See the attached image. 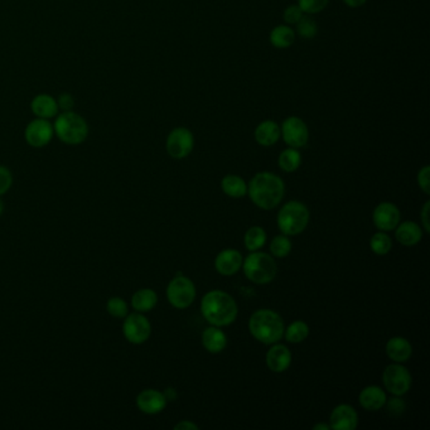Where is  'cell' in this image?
Masks as SVG:
<instances>
[{
  "label": "cell",
  "mask_w": 430,
  "mask_h": 430,
  "mask_svg": "<svg viewBox=\"0 0 430 430\" xmlns=\"http://www.w3.org/2000/svg\"><path fill=\"white\" fill-rule=\"evenodd\" d=\"M284 191L283 180L270 172L255 174L249 185L251 201L263 209L277 207L284 197Z\"/></svg>",
  "instance_id": "cell-1"
},
{
  "label": "cell",
  "mask_w": 430,
  "mask_h": 430,
  "mask_svg": "<svg viewBox=\"0 0 430 430\" xmlns=\"http://www.w3.org/2000/svg\"><path fill=\"white\" fill-rule=\"evenodd\" d=\"M202 316L216 327H225L235 322L239 309L235 299L223 290H212L202 298Z\"/></svg>",
  "instance_id": "cell-2"
},
{
  "label": "cell",
  "mask_w": 430,
  "mask_h": 430,
  "mask_svg": "<svg viewBox=\"0 0 430 430\" xmlns=\"http://www.w3.org/2000/svg\"><path fill=\"white\" fill-rule=\"evenodd\" d=\"M249 330L252 337L265 344H277L284 335L281 317L270 309H260L251 316Z\"/></svg>",
  "instance_id": "cell-3"
},
{
  "label": "cell",
  "mask_w": 430,
  "mask_h": 430,
  "mask_svg": "<svg viewBox=\"0 0 430 430\" xmlns=\"http://www.w3.org/2000/svg\"><path fill=\"white\" fill-rule=\"evenodd\" d=\"M55 136L66 145H80L85 143L88 136V124L81 115L68 110L62 111L53 122Z\"/></svg>",
  "instance_id": "cell-4"
},
{
  "label": "cell",
  "mask_w": 430,
  "mask_h": 430,
  "mask_svg": "<svg viewBox=\"0 0 430 430\" xmlns=\"http://www.w3.org/2000/svg\"><path fill=\"white\" fill-rule=\"evenodd\" d=\"M309 223V209L301 202L290 201L278 214V226L287 236L303 232Z\"/></svg>",
  "instance_id": "cell-5"
},
{
  "label": "cell",
  "mask_w": 430,
  "mask_h": 430,
  "mask_svg": "<svg viewBox=\"0 0 430 430\" xmlns=\"http://www.w3.org/2000/svg\"><path fill=\"white\" fill-rule=\"evenodd\" d=\"M277 263L265 252H252L244 261V272L247 279L256 284H268L277 277Z\"/></svg>",
  "instance_id": "cell-6"
},
{
  "label": "cell",
  "mask_w": 430,
  "mask_h": 430,
  "mask_svg": "<svg viewBox=\"0 0 430 430\" xmlns=\"http://www.w3.org/2000/svg\"><path fill=\"white\" fill-rule=\"evenodd\" d=\"M167 298L174 308L185 309L189 307L196 298V288L192 280L178 272L167 287Z\"/></svg>",
  "instance_id": "cell-7"
},
{
  "label": "cell",
  "mask_w": 430,
  "mask_h": 430,
  "mask_svg": "<svg viewBox=\"0 0 430 430\" xmlns=\"http://www.w3.org/2000/svg\"><path fill=\"white\" fill-rule=\"evenodd\" d=\"M122 335L131 344H143L151 335V324L144 313L134 312L124 318Z\"/></svg>",
  "instance_id": "cell-8"
},
{
  "label": "cell",
  "mask_w": 430,
  "mask_h": 430,
  "mask_svg": "<svg viewBox=\"0 0 430 430\" xmlns=\"http://www.w3.org/2000/svg\"><path fill=\"white\" fill-rule=\"evenodd\" d=\"M55 138L53 122L47 119L36 118L35 120L28 122L24 130V139L29 147L41 149L47 147Z\"/></svg>",
  "instance_id": "cell-9"
},
{
  "label": "cell",
  "mask_w": 430,
  "mask_h": 430,
  "mask_svg": "<svg viewBox=\"0 0 430 430\" xmlns=\"http://www.w3.org/2000/svg\"><path fill=\"white\" fill-rule=\"evenodd\" d=\"M194 138L191 130L187 128H176L167 138L165 148L168 154L174 159H183L194 151Z\"/></svg>",
  "instance_id": "cell-10"
},
{
  "label": "cell",
  "mask_w": 430,
  "mask_h": 430,
  "mask_svg": "<svg viewBox=\"0 0 430 430\" xmlns=\"http://www.w3.org/2000/svg\"><path fill=\"white\" fill-rule=\"evenodd\" d=\"M382 380L389 393L396 396L406 394L411 386V375L406 367L398 364L387 366L384 370Z\"/></svg>",
  "instance_id": "cell-11"
},
{
  "label": "cell",
  "mask_w": 430,
  "mask_h": 430,
  "mask_svg": "<svg viewBox=\"0 0 430 430\" xmlns=\"http://www.w3.org/2000/svg\"><path fill=\"white\" fill-rule=\"evenodd\" d=\"M280 135L290 148H303L308 143L309 131L307 124L301 118L290 116L284 120L280 128Z\"/></svg>",
  "instance_id": "cell-12"
},
{
  "label": "cell",
  "mask_w": 430,
  "mask_h": 430,
  "mask_svg": "<svg viewBox=\"0 0 430 430\" xmlns=\"http://www.w3.org/2000/svg\"><path fill=\"white\" fill-rule=\"evenodd\" d=\"M135 402L138 409L144 414L156 415L165 410L168 402L163 393L156 389H145L138 394Z\"/></svg>",
  "instance_id": "cell-13"
},
{
  "label": "cell",
  "mask_w": 430,
  "mask_h": 430,
  "mask_svg": "<svg viewBox=\"0 0 430 430\" xmlns=\"http://www.w3.org/2000/svg\"><path fill=\"white\" fill-rule=\"evenodd\" d=\"M402 214L399 208L394 203L384 202L380 203L373 211V223L375 226L382 231H391L400 223Z\"/></svg>",
  "instance_id": "cell-14"
},
{
  "label": "cell",
  "mask_w": 430,
  "mask_h": 430,
  "mask_svg": "<svg viewBox=\"0 0 430 430\" xmlns=\"http://www.w3.org/2000/svg\"><path fill=\"white\" fill-rule=\"evenodd\" d=\"M330 429L355 430L359 424V416L351 405L341 404L330 414Z\"/></svg>",
  "instance_id": "cell-15"
},
{
  "label": "cell",
  "mask_w": 430,
  "mask_h": 430,
  "mask_svg": "<svg viewBox=\"0 0 430 430\" xmlns=\"http://www.w3.org/2000/svg\"><path fill=\"white\" fill-rule=\"evenodd\" d=\"M30 110L36 118L39 119H55L59 114L57 99L50 96L48 93H39L35 96L30 102Z\"/></svg>",
  "instance_id": "cell-16"
},
{
  "label": "cell",
  "mask_w": 430,
  "mask_h": 430,
  "mask_svg": "<svg viewBox=\"0 0 430 430\" xmlns=\"http://www.w3.org/2000/svg\"><path fill=\"white\" fill-rule=\"evenodd\" d=\"M243 265V256L241 254L232 249H226L221 251L215 260V268L221 275H234L236 274Z\"/></svg>",
  "instance_id": "cell-17"
},
{
  "label": "cell",
  "mask_w": 430,
  "mask_h": 430,
  "mask_svg": "<svg viewBox=\"0 0 430 430\" xmlns=\"http://www.w3.org/2000/svg\"><path fill=\"white\" fill-rule=\"evenodd\" d=\"M292 364V353L284 344H275L266 353V365L272 373H284Z\"/></svg>",
  "instance_id": "cell-18"
},
{
  "label": "cell",
  "mask_w": 430,
  "mask_h": 430,
  "mask_svg": "<svg viewBox=\"0 0 430 430\" xmlns=\"http://www.w3.org/2000/svg\"><path fill=\"white\" fill-rule=\"evenodd\" d=\"M386 394L379 386H367L359 393V404L368 411L380 410L386 404Z\"/></svg>",
  "instance_id": "cell-19"
},
{
  "label": "cell",
  "mask_w": 430,
  "mask_h": 430,
  "mask_svg": "<svg viewBox=\"0 0 430 430\" xmlns=\"http://www.w3.org/2000/svg\"><path fill=\"white\" fill-rule=\"evenodd\" d=\"M157 303H158V295L151 288H143V289L136 290L130 301L133 309L139 313L151 312V309L156 308Z\"/></svg>",
  "instance_id": "cell-20"
},
{
  "label": "cell",
  "mask_w": 430,
  "mask_h": 430,
  "mask_svg": "<svg viewBox=\"0 0 430 430\" xmlns=\"http://www.w3.org/2000/svg\"><path fill=\"white\" fill-rule=\"evenodd\" d=\"M395 229H396V232H395L396 240L405 246H414L418 243H420L423 237V231L420 229V226L411 221L402 223L400 226L398 225Z\"/></svg>",
  "instance_id": "cell-21"
},
{
  "label": "cell",
  "mask_w": 430,
  "mask_h": 430,
  "mask_svg": "<svg viewBox=\"0 0 430 430\" xmlns=\"http://www.w3.org/2000/svg\"><path fill=\"white\" fill-rule=\"evenodd\" d=\"M411 353L413 347L405 338H391L386 344V355L395 362H406L411 357Z\"/></svg>",
  "instance_id": "cell-22"
},
{
  "label": "cell",
  "mask_w": 430,
  "mask_h": 430,
  "mask_svg": "<svg viewBox=\"0 0 430 430\" xmlns=\"http://www.w3.org/2000/svg\"><path fill=\"white\" fill-rule=\"evenodd\" d=\"M280 127L272 120L260 122L255 129V139L263 147H272L279 140Z\"/></svg>",
  "instance_id": "cell-23"
},
{
  "label": "cell",
  "mask_w": 430,
  "mask_h": 430,
  "mask_svg": "<svg viewBox=\"0 0 430 430\" xmlns=\"http://www.w3.org/2000/svg\"><path fill=\"white\" fill-rule=\"evenodd\" d=\"M202 344L203 347L211 353H218L223 351L227 344V337L218 327H209L202 333Z\"/></svg>",
  "instance_id": "cell-24"
},
{
  "label": "cell",
  "mask_w": 430,
  "mask_h": 430,
  "mask_svg": "<svg viewBox=\"0 0 430 430\" xmlns=\"http://www.w3.org/2000/svg\"><path fill=\"white\" fill-rule=\"evenodd\" d=\"M295 41V30L288 26H278L270 33V44L277 48H288Z\"/></svg>",
  "instance_id": "cell-25"
},
{
  "label": "cell",
  "mask_w": 430,
  "mask_h": 430,
  "mask_svg": "<svg viewBox=\"0 0 430 430\" xmlns=\"http://www.w3.org/2000/svg\"><path fill=\"white\" fill-rule=\"evenodd\" d=\"M221 186H223V192L234 198L244 197L245 194H247L246 182L235 174L226 176L223 180Z\"/></svg>",
  "instance_id": "cell-26"
},
{
  "label": "cell",
  "mask_w": 430,
  "mask_h": 430,
  "mask_svg": "<svg viewBox=\"0 0 430 430\" xmlns=\"http://www.w3.org/2000/svg\"><path fill=\"white\" fill-rule=\"evenodd\" d=\"M278 163L279 167L286 171V172H295L301 163V156L299 151H297L295 148H289L286 151H281V154L278 159Z\"/></svg>",
  "instance_id": "cell-27"
},
{
  "label": "cell",
  "mask_w": 430,
  "mask_h": 430,
  "mask_svg": "<svg viewBox=\"0 0 430 430\" xmlns=\"http://www.w3.org/2000/svg\"><path fill=\"white\" fill-rule=\"evenodd\" d=\"M245 246L249 251H256L261 249L266 243V234L263 227L254 226L245 234Z\"/></svg>",
  "instance_id": "cell-28"
},
{
  "label": "cell",
  "mask_w": 430,
  "mask_h": 430,
  "mask_svg": "<svg viewBox=\"0 0 430 430\" xmlns=\"http://www.w3.org/2000/svg\"><path fill=\"white\" fill-rule=\"evenodd\" d=\"M106 312L109 316L116 319H124L129 315V304L122 297H110L106 301Z\"/></svg>",
  "instance_id": "cell-29"
},
{
  "label": "cell",
  "mask_w": 430,
  "mask_h": 430,
  "mask_svg": "<svg viewBox=\"0 0 430 430\" xmlns=\"http://www.w3.org/2000/svg\"><path fill=\"white\" fill-rule=\"evenodd\" d=\"M286 330V338L290 344H299L308 337V324L303 321H295Z\"/></svg>",
  "instance_id": "cell-30"
},
{
  "label": "cell",
  "mask_w": 430,
  "mask_h": 430,
  "mask_svg": "<svg viewBox=\"0 0 430 430\" xmlns=\"http://www.w3.org/2000/svg\"><path fill=\"white\" fill-rule=\"evenodd\" d=\"M270 251L275 258H286L292 251V243L287 235L275 236L270 243Z\"/></svg>",
  "instance_id": "cell-31"
},
{
  "label": "cell",
  "mask_w": 430,
  "mask_h": 430,
  "mask_svg": "<svg viewBox=\"0 0 430 430\" xmlns=\"http://www.w3.org/2000/svg\"><path fill=\"white\" fill-rule=\"evenodd\" d=\"M391 246H393L391 239L384 232L375 234L373 239L370 240V247L377 255H386L387 252L391 250Z\"/></svg>",
  "instance_id": "cell-32"
},
{
  "label": "cell",
  "mask_w": 430,
  "mask_h": 430,
  "mask_svg": "<svg viewBox=\"0 0 430 430\" xmlns=\"http://www.w3.org/2000/svg\"><path fill=\"white\" fill-rule=\"evenodd\" d=\"M297 32L301 38H306V39L315 38L317 36V32H318L316 21L308 15H303L301 21L297 23Z\"/></svg>",
  "instance_id": "cell-33"
},
{
  "label": "cell",
  "mask_w": 430,
  "mask_h": 430,
  "mask_svg": "<svg viewBox=\"0 0 430 430\" xmlns=\"http://www.w3.org/2000/svg\"><path fill=\"white\" fill-rule=\"evenodd\" d=\"M330 0H298V6L306 15H316L327 7Z\"/></svg>",
  "instance_id": "cell-34"
},
{
  "label": "cell",
  "mask_w": 430,
  "mask_h": 430,
  "mask_svg": "<svg viewBox=\"0 0 430 430\" xmlns=\"http://www.w3.org/2000/svg\"><path fill=\"white\" fill-rule=\"evenodd\" d=\"M13 180L15 178L12 171L6 165H0V197H3L10 191V188L13 186Z\"/></svg>",
  "instance_id": "cell-35"
},
{
  "label": "cell",
  "mask_w": 430,
  "mask_h": 430,
  "mask_svg": "<svg viewBox=\"0 0 430 430\" xmlns=\"http://www.w3.org/2000/svg\"><path fill=\"white\" fill-rule=\"evenodd\" d=\"M303 10H301L299 6H290L284 10V21L288 24H297V23L301 21V17H303Z\"/></svg>",
  "instance_id": "cell-36"
},
{
  "label": "cell",
  "mask_w": 430,
  "mask_h": 430,
  "mask_svg": "<svg viewBox=\"0 0 430 430\" xmlns=\"http://www.w3.org/2000/svg\"><path fill=\"white\" fill-rule=\"evenodd\" d=\"M429 165H425L424 168H422L419 173H418V185L423 189L424 194H430V180H429Z\"/></svg>",
  "instance_id": "cell-37"
},
{
  "label": "cell",
  "mask_w": 430,
  "mask_h": 430,
  "mask_svg": "<svg viewBox=\"0 0 430 430\" xmlns=\"http://www.w3.org/2000/svg\"><path fill=\"white\" fill-rule=\"evenodd\" d=\"M57 102L59 110H62V111H68V110H72V108H73V99H72V96L70 93H64V95H61Z\"/></svg>",
  "instance_id": "cell-38"
},
{
  "label": "cell",
  "mask_w": 430,
  "mask_h": 430,
  "mask_svg": "<svg viewBox=\"0 0 430 430\" xmlns=\"http://www.w3.org/2000/svg\"><path fill=\"white\" fill-rule=\"evenodd\" d=\"M429 207L430 202H425L423 209H422V212H420V216H422V221H423L424 229H425V232H428V234L430 232Z\"/></svg>",
  "instance_id": "cell-39"
},
{
  "label": "cell",
  "mask_w": 430,
  "mask_h": 430,
  "mask_svg": "<svg viewBox=\"0 0 430 430\" xmlns=\"http://www.w3.org/2000/svg\"><path fill=\"white\" fill-rule=\"evenodd\" d=\"M405 409V404L402 400L399 399H391V402H389V410L395 414H400L402 410Z\"/></svg>",
  "instance_id": "cell-40"
},
{
  "label": "cell",
  "mask_w": 430,
  "mask_h": 430,
  "mask_svg": "<svg viewBox=\"0 0 430 430\" xmlns=\"http://www.w3.org/2000/svg\"><path fill=\"white\" fill-rule=\"evenodd\" d=\"M176 430H197L198 429V425L192 423V422H188V420H182L180 423L177 424L174 427Z\"/></svg>",
  "instance_id": "cell-41"
},
{
  "label": "cell",
  "mask_w": 430,
  "mask_h": 430,
  "mask_svg": "<svg viewBox=\"0 0 430 430\" xmlns=\"http://www.w3.org/2000/svg\"><path fill=\"white\" fill-rule=\"evenodd\" d=\"M165 396V399H167V402H172L176 398H177V393H176V390L172 389V387H168V389H165V393H163Z\"/></svg>",
  "instance_id": "cell-42"
},
{
  "label": "cell",
  "mask_w": 430,
  "mask_h": 430,
  "mask_svg": "<svg viewBox=\"0 0 430 430\" xmlns=\"http://www.w3.org/2000/svg\"><path fill=\"white\" fill-rule=\"evenodd\" d=\"M344 3L351 8H359L364 6L367 0H344Z\"/></svg>",
  "instance_id": "cell-43"
},
{
  "label": "cell",
  "mask_w": 430,
  "mask_h": 430,
  "mask_svg": "<svg viewBox=\"0 0 430 430\" xmlns=\"http://www.w3.org/2000/svg\"><path fill=\"white\" fill-rule=\"evenodd\" d=\"M330 424L319 423V424H316V425L313 427V430H330Z\"/></svg>",
  "instance_id": "cell-44"
},
{
  "label": "cell",
  "mask_w": 430,
  "mask_h": 430,
  "mask_svg": "<svg viewBox=\"0 0 430 430\" xmlns=\"http://www.w3.org/2000/svg\"><path fill=\"white\" fill-rule=\"evenodd\" d=\"M4 202L1 200V197H0V216L3 215V212H4Z\"/></svg>",
  "instance_id": "cell-45"
}]
</instances>
